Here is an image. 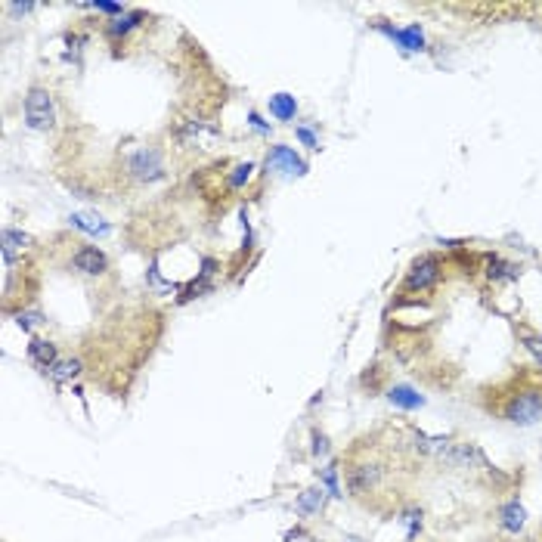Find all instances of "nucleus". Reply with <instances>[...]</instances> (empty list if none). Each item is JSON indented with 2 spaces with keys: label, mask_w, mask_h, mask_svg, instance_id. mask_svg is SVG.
I'll return each mask as SVG.
<instances>
[{
  "label": "nucleus",
  "mask_w": 542,
  "mask_h": 542,
  "mask_svg": "<svg viewBox=\"0 0 542 542\" xmlns=\"http://www.w3.org/2000/svg\"><path fill=\"white\" fill-rule=\"evenodd\" d=\"M295 96H288V94H276V96H270V112H273L276 118H282V121H288V118H295Z\"/></svg>",
  "instance_id": "2eb2a0df"
},
{
  "label": "nucleus",
  "mask_w": 542,
  "mask_h": 542,
  "mask_svg": "<svg viewBox=\"0 0 542 542\" xmlns=\"http://www.w3.org/2000/svg\"><path fill=\"white\" fill-rule=\"evenodd\" d=\"M71 227L84 229V233H90V236H105V233H109V223L99 220L96 214H71Z\"/></svg>",
  "instance_id": "ddd939ff"
},
{
  "label": "nucleus",
  "mask_w": 542,
  "mask_h": 542,
  "mask_svg": "<svg viewBox=\"0 0 542 542\" xmlns=\"http://www.w3.org/2000/svg\"><path fill=\"white\" fill-rule=\"evenodd\" d=\"M25 121L31 130H50L56 124V109H53V96L47 90L35 87L25 96Z\"/></svg>",
  "instance_id": "f03ea898"
},
{
  "label": "nucleus",
  "mask_w": 542,
  "mask_h": 542,
  "mask_svg": "<svg viewBox=\"0 0 542 542\" xmlns=\"http://www.w3.org/2000/svg\"><path fill=\"white\" fill-rule=\"evenodd\" d=\"M322 484H326L329 493H332L335 499H338V496H341V487H338V465H329L326 471H322Z\"/></svg>",
  "instance_id": "6ab92c4d"
},
{
  "label": "nucleus",
  "mask_w": 542,
  "mask_h": 542,
  "mask_svg": "<svg viewBox=\"0 0 542 542\" xmlns=\"http://www.w3.org/2000/svg\"><path fill=\"white\" fill-rule=\"evenodd\" d=\"M251 171H254L251 164H239V168H236V174L229 177V186H242V183L251 177Z\"/></svg>",
  "instance_id": "412c9836"
},
{
  "label": "nucleus",
  "mask_w": 542,
  "mask_h": 542,
  "mask_svg": "<svg viewBox=\"0 0 542 542\" xmlns=\"http://www.w3.org/2000/svg\"><path fill=\"white\" fill-rule=\"evenodd\" d=\"M267 168H279V171H286V174H304V171H307V164H304L288 146H276L267 155Z\"/></svg>",
  "instance_id": "423d86ee"
},
{
  "label": "nucleus",
  "mask_w": 542,
  "mask_h": 542,
  "mask_svg": "<svg viewBox=\"0 0 542 542\" xmlns=\"http://www.w3.org/2000/svg\"><path fill=\"white\" fill-rule=\"evenodd\" d=\"M524 521H527V512L521 502H508V505L502 508V527H505L508 533H518L521 527H524Z\"/></svg>",
  "instance_id": "f8f14e48"
},
{
  "label": "nucleus",
  "mask_w": 542,
  "mask_h": 542,
  "mask_svg": "<svg viewBox=\"0 0 542 542\" xmlns=\"http://www.w3.org/2000/svg\"><path fill=\"white\" fill-rule=\"evenodd\" d=\"M31 245V236L19 233V229H3V261L12 263V257H16V251H25Z\"/></svg>",
  "instance_id": "1a4fd4ad"
},
{
  "label": "nucleus",
  "mask_w": 542,
  "mask_h": 542,
  "mask_svg": "<svg viewBox=\"0 0 542 542\" xmlns=\"http://www.w3.org/2000/svg\"><path fill=\"white\" fill-rule=\"evenodd\" d=\"M437 276H440V263L434 261V257H421V261H415V267L409 270L406 286L421 292V288H431L434 282H437Z\"/></svg>",
  "instance_id": "39448f33"
},
{
  "label": "nucleus",
  "mask_w": 542,
  "mask_h": 542,
  "mask_svg": "<svg viewBox=\"0 0 542 542\" xmlns=\"http://www.w3.org/2000/svg\"><path fill=\"white\" fill-rule=\"evenodd\" d=\"M320 505H322V490H307L297 499V512L301 514H313Z\"/></svg>",
  "instance_id": "a211bd4d"
},
{
  "label": "nucleus",
  "mask_w": 542,
  "mask_h": 542,
  "mask_svg": "<svg viewBox=\"0 0 542 542\" xmlns=\"http://www.w3.org/2000/svg\"><path fill=\"white\" fill-rule=\"evenodd\" d=\"M313 440H316V444H313V453H316V455H329V440L322 437V434H316Z\"/></svg>",
  "instance_id": "a878e982"
},
{
  "label": "nucleus",
  "mask_w": 542,
  "mask_h": 542,
  "mask_svg": "<svg viewBox=\"0 0 542 542\" xmlns=\"http://www.w3.org/2000/svg\"><path fill=\"white\" fill-rule=\"evenodd\" d=\"M177 140H180L183 146L214 149V143L220 140V134H217L211 124H204V121H183L180 130H177Z\"/></svg>",
  "instance_id": "7ed1b4c3"
},
{
  "label": "nucleus",
  "mask_w": 542,
  "mask_h": 542,
  "mask_svg": "<svg viewBox=\"0 0 542 542\" xmlns=\"http://www.w3.org/2000/svg\"><path fill=\"white\" fill-rule=\"evenodd\" d=\"M391 403L394 406H400V409H419L421 403H425V396L421 394H415L412 387H406V385H396V387H391Z\"/></svg>",
  "instance_id": "9b49d317"
},
{
  "label": "nucleus",
  "mask_w": 542,
  "mask_h": 542,
  "mask_svg": "<svg viewBox=\"0 0 542 542\" xmlns=\"http://www.w3.org/2000/svg\"><path fill=\"white\" fill-rule=\"evenodd\" d=\"M78 372H81V362L78 360H56L47 369V375L53 381H71V378H78Z\"/></svg>",
  "instance_id": "4468645a"
},
{
  "label": "nucleus",
  "mask_w": 542,
  "mask_h": 542,
  "mask_svg": "<svg viewBox=\"0 0 542 542\" xmlns=\"http://www.w3.org/2000/svg\"><path fill=\"white\" fill-rule=\"evenodd\" d=\"M490 279H518V267L514 263H505V261H499V257H493L490 261Z\"/></svg>",
  "instance_id": "dca6fc26"
},
{
  "label": "nucleus",
  "mask_w": 542,
  "mask_h": 542,
  "mask_svg": "<svg viewBox=\"0 0 542 542\" xmlns=\"http://www.w3.org/2000/svg\"><path fill=\"white\" fill-rule=\"evenodd\" d=\"M143 22V16L140 12H130V16H124V19H112V25H109V35H128L130 28H137V25Z\"/></svg>",
  "instance_id": "f3484780"
},
{
  "label": "nucleus",
  "mask_w": 542,
  "mask_h": 542,
  "mask_svg": "<svg viewBox=\"0 0 542 542\" xmlns=\"http://www.w3.org/2000/svg\"><path fill=\"white\" fill-rule=\"evenodd\" d=\"M248 121H251V128H254V130H267V124L261 121V115H257V112H251V115H248Z\"/></svg>",
  "instance_id": "bb28decb"
},
{
  "label": "nucleus",
  "mask_w": 542,
  "mask_h": 542,
  "mask_svg": "<svg viewBox=\"0 0 542 542\" xmlns=\"http://www.w3.org/2000/svg\"><path fill=\"white\" fill-rule=\"evenodd\" d=\"M297 137H301V143H304V146H310V149L320 146V143H316V137H313V130H307V128L297 130Z\"/></svg>",
  "instance_id": "393cba45"
},
{
  "label": "nucleus",
  "mask_w": 542,
  "mask_h": 542,
  "mask_svg": "<svg viewBox=\"0 0 542 542\" xmlns=\"http://www.w3.org/2000/svg\"><path fill=\"white\" fill-rule=\"evenodd\" d=\"M524 347L542 362V338H539V335H524Z\"/></svg>",
  "instance_id": "aec40b11"
},
{
  "label": "nucleus",
  "mask_w": 542,
  "mask_h": 542,
  "mask_svg": "<svg viewBox=\"0 0 542 542\" xmlns=\"http://www.w3.org/2000/svg\"><path fill=\"white\" fill-rule=\"evenodd\" d=\"M37 322H44L41 313H19V326H22V329H35Z\"/></svg>",
  "instance_id": "5701e85b"
},
{
  "label": "nucleus",
  "mask_w": 542,
  "mask_h": 542,
  "mask_svg": "<svg viewBox=\"0 0 542 542\" xmlns=\"http://www.w3.org/2000/svg\"><path fill=\"white\" fill-rule=\"evenodd\" d=\"M90 6H96L99 12H112V16H118V19H121V12H124L121 3H105V0H96V3H90Z\"/></svg>",
  "instance_id": "4be33fe9"
},
{
  "label": "nucleus",
  "mask_w": 542,
  "mask_h": 542,
  "mask_svg": "<svg viewBox=\"0 0 542 542\" xmlns=\"http://www.w3.org/2000/svg\"><path fill=\"white\" fill-rule=\"evenodd\" d=\"M505 419L512 421V425H521V428L536 425L542 419V391L530 387V391L514 394L505 406Z\"/></svg>",
  "instance_id": "f257e3e1"
},
{
  "label": "nucleus",
  "mask_w": 542,
  "mask_h": 542,
  "mask_svg": "<svg viewBox=\"0 0 542 542\" xmlns=\"http://www.w3.org/2000/svg\"><path fill=\"white\" fill-rule=\"evenodd\" d=\"M75 270H81V273H87V276L103 273V270H105V254H103V251H96V248H81L75 254Z\"/></svg>",
  "instance_id": "6e6552de"
},
{
  "label": "nucleus",
  "mask_w": 542,
  "mask_h": 542,
  "mask_svg": "<svg viewBox=\"0 0 542 542\" xmlns=\"http://www.w3.org/2000/svg\"><path fill=\"white\" fill-rule=\"evenodd\" d=\"M130 174L137 177V180H158V177L164 174V168H161V155H158L155 149H143V152H137L134 158H130Z\"/></svg>",
  "instance_id": "20e7f679"
},
{
  "label": "nucleus",
  "mask_w": 542,
  "mask_h": 542,
  "mask_svg": "<svg viewBox=\"0 0 542 542\" xmlns=\"http://www.w3.org/2000/svg\"><path fill=\"white\" fill-rule=\"evenodd\" d=\"M28 356L37 362V366L44 369V372H47V369L53 366V362H56V347H53L50 341H41V338H35V341H31V344H28Z\"/></svg>",
  "instance_id": "9d476101"
},
{
  "label": "nucleus",
  "mask_w": 542,
  "mask_h": 542,
  "mask_svg": "<svg viewBox=\"0 0 542 542\" xmlns=\"http://www.w3.org/2000/svg\"><path fill=\"white\" fill-rule=\"evenodd\" d=\"M10 10L12 12H31V10H35V3H12Z\"/></svg>",
  "instance_id": "cd10ccee"
},
{
  "label": "nucleus",
  "mask_w": 542,
  "mask_h": 542,
  "mask_svg": "<svg viewBox=\"0 0 542 542\" xmlns=\"http://www.w3.org/2000/svg\"><path fill=\"white\" fill-rule=\"evenodd\" d=\"M419 530H421V512H415V514H409V542L415 539Z\"/></svg>",
  "instance_id": "b1692460"
},
{
  "label": "nucleus",
  "mask_w": 542,
  "mask_h": 542,
  "mask_svg": "<svg viewBox=\"0 0 542 542\" xmlns=\"http://www.w3.org/2000/svg\"><path fill=\"white\" fill-rule=\"evenodd\" d=\"M381 31H385L387 37H394L396 44H400L403 50H412V53H421L425 50V37H421V31H419V25H409V28H391V25H378Z\"/></svg>",
  "instance_id": "0eeeda50"
}]
</instances>
